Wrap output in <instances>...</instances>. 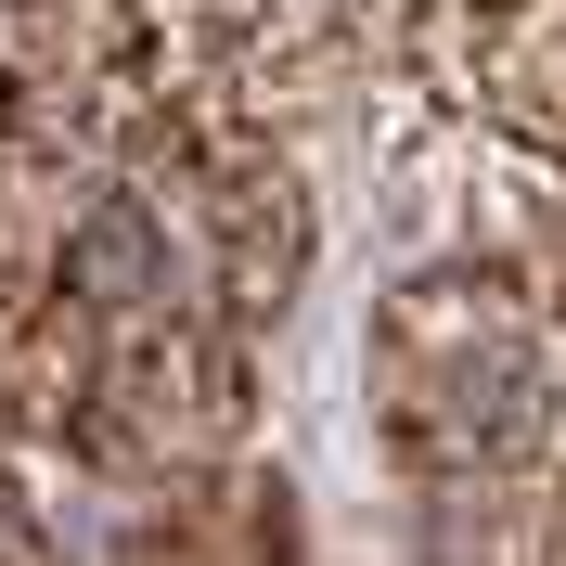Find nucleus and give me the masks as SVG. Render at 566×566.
Segmentation results:
<instances>
[{"instance_id": "nucleus-1", "label": "nucleus", "mask_w": 566, "mask_h": 566, "mask_svg": "<svg viewBox=\"0 0 566 566\" xmlns=\"http://www.w3.org/2000/svg\"><path fill=\"white\" fill-rule=\"evenodd\" d=\"M360 399L412 490H502L566 438V271L438 245L360 322Z\"/></svg>"}, {"instance_id": "nucleus-2", "label": "nucleus", "mask_w": 566, "mask_h": 566, "mask_svg": "<svg viewBox=\"0 0 566 566\" xmlns=\"http://www.w3.org/2000/svg\"><path fill=\"white\" fill-rule=\"evenodd\" d=\"M104 180L155 219V245L180 258V283L207 296L232 335L283 322L322 271V193L296 168V129L232 104H129Z\"/></svg>"}, {"instance_id": "nucleus-3", "label": "nucleus", "mask_w": 566, "mask_h": 566, "mask_svg": "<svg viewBox=\"0 0 566 566\" xmlns=\"http://www.w3.org/2000/svg\"><path fill=\"white\" fill-rule=\"evenodd\" d=\"M245 424H258V335H232L219 310H129L91 348L65 463L129 502H168V490L232 476Z\"/></svg>"}, {"instance_id": "nucleus-4", "label": "nucleus", "mask_w": 566, "mask_h": 566, "mask_svg": "<svg viewBox=\"0 0 566 566\" xmlns=\"http://www.w3.org/2000/svg\"><path fill=\"white\" fill-rule=\"evenodd\" d=\"M142 104H232V116H296L348 91L374 0H104Z\"/></svg>"}, {"instance_id": "nucleus-5", "label": "nucleus", "mask_w": 566, "mask_h": 566, "mask_svg": "<svg viewBox=\"0 0 566 566\" xmlns=\"http://www.w3.org/2000/svg\"><path fill=\"white\" fill-rule=\"evenodd\" d=\"M142 77L104 0H0V245L39 232L77 180H104Z\"/></svg>"}, {"instance_id": "nucleus-6", "label": "nucleus", "mask_w": 566, "mask_h": 566, "mask_svg": "<svg viewBox=\"0 0 566 566\" xmlns=\"http://www.w3.org/2000/svg\"><path fill=\"white\" fill-rule=\"evenodd\" d=\"M399 91L566 193V0H412Z\"/></svg>"}, {"instance_id": "nucleus-7", "label": "nucleus", "mask_w": 566, "mask_h": 566, "mask_svg": "<svg viewBox=\"0 0 566 566\" xmlns=\"http://www.w3.org/2000/svg\"><path fill=\"white\" fill-rule=\"evenodd\" d=\"M91 310L65 296V271L39 245H0V438H39L65 451L77 424V387H91Z\"/></svg>"}, {"instance_id": "nucleus-8", "label": "nucleus", "mask_w": 566, "mask_h": 566, "mask_svg": "<svg viewBox=\"0 0 566 566\" xmlns=\"http://www.w3.org/2000/svg\"><path fill=\"white\" fill-rule=\"evenodd\" d=\"M0 566H65V554H52V528H39V502L13 490V476H0Z\"/></svg>"}]
</instances>
